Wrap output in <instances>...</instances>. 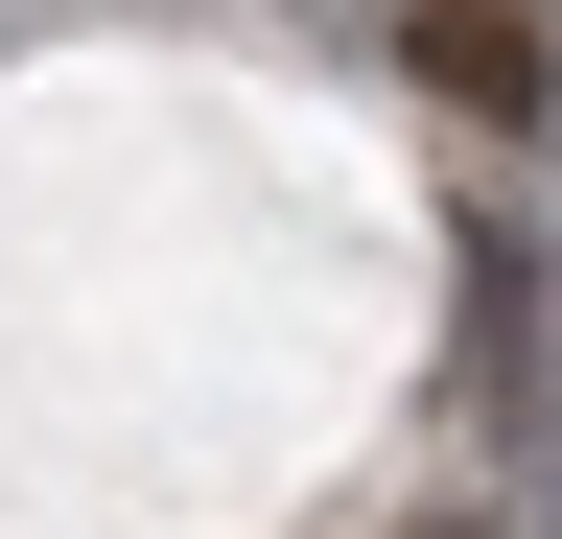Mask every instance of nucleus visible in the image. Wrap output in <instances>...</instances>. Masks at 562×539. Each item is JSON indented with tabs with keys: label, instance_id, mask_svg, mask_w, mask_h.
<instances>
[{
	"label": "nucleus",
	"instance_id": "nucleus-1",
	"mask_svg": "<svg viewBox=\"0 0 562 539\" xmlns=\"http://www.w3.org/2000/svg\"><path fill=\"white\" fill-rule=\"evenodd\" d=\"M398 71L446 94L469 142H539V117H562V24H539V0H422V24H398Z\"/></svg>",
	"mask_w": 562,
	"mask_h": 539
}]
</instances>
